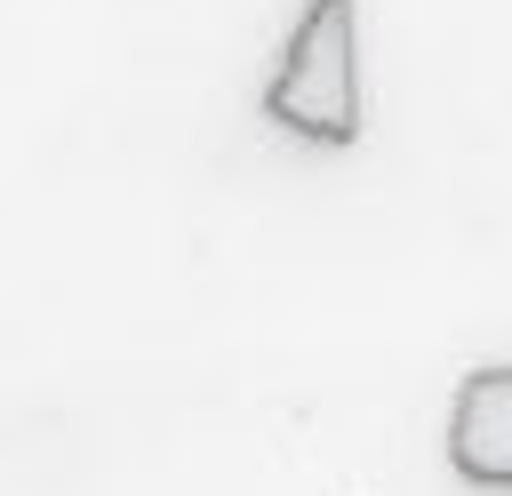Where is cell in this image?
<instances>
[{"mask_svg":"<svg viewBox=\"0 0 512 496\" xmlns=\"http://www.w3.org/2000/svg\"><path fill=\"white\" fill-rule=\"evenodd\" d=\"M448 472L472 488H512V360L472 368L448 408Z\"/></svg>","mask_w":512,"mask_h":496,"instance_id":"7a4b0ae2","label":"cell"},{"mask_svg":"<svg viewBox=\"0 0 512 496\" xmlns=\"http://www.w3.org/2000/svg\"><path fill=\"white\" fill-rule=\"evenodd\" d=\"M264 120H280L304 144H360V8L352 0H304L272 88H264Z\"/></svg>","mask_w":512,"mask_h":496,"instance_id":"6da1fadb","label":"cell"}]
</instances>
